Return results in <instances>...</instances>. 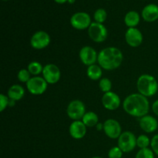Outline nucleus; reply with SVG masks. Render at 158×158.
<instances>
[{"label":"nucleus","instance_id":"obj_29","mask_svg":"<svg viewBox=\"0 0 158 158\" xmlns=\"http://www.w3.org/2000/svg\"><path fill=\"white\" fill-rule=\"evenodd\" d=\"M9 105V98L7 95L0 94V111L3 112Z\"/></svg>","mask_w":158,"mask_h":158},{"label":"nucleus","instance_id":"obj_20","mask_svg":"<svg viewBox=\"0 0 158 158\" xmlns=\"http://www.w3.org/2000/svg\"><path fill=\"white\" fill-rule=\"evenodd\" d=\"M102 68L99 65L94 64L91 66H87L86 69V75L88 78L94 81H97L101 79L102 74H103V70Z\"/></svg>","mask_w":158,"mask_h":158},{"label":"nucleus","instance_id":"obj_16","mask_svg":"<svg viewBox=\"0 0 158 158\" xmlns=\"http://www.w3.org/2000/svg\"><path fill=\"white\" fill-rule=\"evenodd\" d=\"M139 125L143 131L147 134H151L155 132L158 128V121L154 117L151 115H146L142 117L139 120Z\"/></svg>","mask_w":158,"mask_h":158},{"label":"nucleus","instance_id":"obj_1","mask_svg":"<svg viewBox=\"0 0 158 158\" xmlns=\"http://www.w3.org/2000/svg\"><path fill=\"white\" fill-rule=\"evenodd\" d=\"M123 108L125 112L132 117L141 118L148 115L150 110V102L148 97L139 93L130 94L123 100Z\"/></svg>","mask_w":158,"mask_h":158},{"label":"nucleus","instance_id":"obj_4","mask_svg":"<svg viewBox=\"0 0 158 158\" xmlns=\"http://www.w3.org/2000/svg\"><path fill=\"white\" fill-rule=\"evenodd\" d=\"M88 35L94 43H102L107 39L108 31L103 24L93 22L88 28Z\"/></svg>","mask_w":158,"mask_h":158},{"label":"nucleus","instance_id":"obj_25","mask_svg":"<svg viewBox=\"0 0 158 158\" xmlns=\"http://www.w3.org/2000/svg\"><path fill=\"white\" fill-rule=\"evenodd\" d=\"M99 88L103 94L110 92L112 89V82L109 78H106V77L101 78L99 81Z\"/></svg>","mask_w":158,"mask_h":158},{"label":"nucleus","instance_id":"obj_23","mask_svg":"<svg viewBox=\"0 0 158 158\" xmlns=\"http://www.w3.org/2000/svg\"><path fill=\"white\" fill-rule=\"evenodd\" d=\"M151 140L149 137L145 134H141L137 137V147L139 149H144L148 148V147L151 146Z\"/></svg>","mask_w":158,"mask_h":158},{"label":"nucleus","instance_id":"obj_32","mask_svg":"<svg viewBox=\"0 0 158 158\" xmlns=\"http://www.w3.org/2000/svg\"><path fill=\"white\" fill-rule=\"evenodd\" d=\"M96 127H97V131H102L103 130V123H98Z\"/></svg>","mask_w":158,"mask_h":158},{"label":"nucleus","instance_id":"obj_18","mask_svg":"<svg viewBox=\"0 0 158 158\" xmlns=\"http://www.w3.org/2000/svg\"><path fill=\"white\" fill-rule=\"evenodd\" d=\"M7 96L10 100L14 101L21 100L25 96V89L23 86L19 84H14L8 89Z\"/></svg>","mask_w":158,"mask_h":158},{"label":"nucleus","instance_id":"obj_37","mask_svg":"<svg viewBox=\"0 0 158 158\" xmlns=\"http://www.w3.org/2000/svg\"><path fill=\"white\" fill-rule=\"evenodd\" d=\"M2 1H8V0H2Z\"/></svg>","mask_w":158,"mask_h":158},{"label":"nucleus","instance_id":"obj_7","mask_svg":"<svg viewBox=\"0 0 158 158\" xmlns=\"http://www.w3.org/2000/svg\"><path fill=\"white\" fill-rule=\"evenodd\" d=\"M48 83L43 77H32L26 83V89L32 95H42L46 91Z\"/></svg>","mask_w":158,"mask_h":158},{"label":"nucleus","instance_id":"obj_11","mask_svg":"<svg viewBox=\"0 0 158 158\" xmlns=\"http://www.w3.org/2000/svg\"><path fill=\"white\" fill-rule=\"evenodd\" d=\"M103 132L110 139H118L121 135L122 127L117 120L108 119L103 123Z\"/></svg>","mask_w":158,"mask_h":158},{"label":"nucleus","instance_id":"obj_30","mask_svg":"<svg viewBox=\"0 0 158 158\" xmlns=\"http://www.w3.org/2000/svg\"><path fill=\"white\" fill-rule=\"evenodd\" d=\"M151 150L154 151V154L158 156V134H156L151 138Z\"/></svg>","mask_w":158,"mask_h":158},{"label":"nucleus","instance_id":"obj_13","mask_svg":"<svg viewBox=\"0 0 158 158\" xmlns=\"http://www.w3.org/2000/svg\"><path fill=\"white\" fill-rule=\"evenodd\" d=\"M143 34L137 28H128L125 32V40L128 46L138 47L143 43Z\"/></svg>","mask_w":158,"mask_h":158},{"label":"nucleus","instance_id":"obj_5","mask_svg":"<svg viewBox=\"0 0 158 158\" xmlns=\"http://www.w3.org/2000/svg\"><path fill=\"white\" fill-rule=\"evenodd\" d=\"M117 146L123 153H130L137 147V137L131 131H124L117 139Z\"/></svg>","mask_w":158,"mask_h":158},{"label":"nucleus","instance_id":"obj_27","mask_svg":"<svg viewBox=\"0 0 158 158\" xmlns=\"http://www.w3.org/2000/svg\"><path fill=\"white\" fill-rule=\"evenodd\" d=\"M154 153L151 148L140 149L136 154L135 158H154Z\"/></svg>","mask_w":158,"mask_h":158},{"label":"nucleus","instance_id":"obj_28","mask_svg":"<svg viewBox=\"0 0 158 158\" xmlns=\"http://www.w3.org/2000/svg\"><path fill=\"white\" fill-rule=\"evenodd\" d=\"M123 152L118 146L110 148L108 151V157L109 158H122Z\"/></svg>","mask_w":158,"mask_h":158},{"label":"nucleus","instance_id":"obj_36","mask_svg":"<svg viewBox=\"0 0 158 158\" xmlns=\"http://www.w3.org/2000/svg\"><path fill=\"white\" fill-rule=\"evenodd\" d=\"M92 158H103V157H98V156H96V157H92Z\"/></svg>","mask_w":158,"mask_h":158},{"label":"nucleus","instance_id":"obj_34","mask_svg":"<svg viewBox=\"0 0 158 158\" xmlns=\"http://www.w3.org/2000/svg\"><path fill=\"white\" fill-rule=\"evenodd\" d=\"M15 104V101H14V100H12L9 99V106H14Z\"/></svg>","mask_w":158,"mask_h":158},{"label":"nucleus","instance_id":"obj_19","mask_svg":"<svg viewBox=\"0 0 158 158\" xmlns=\"http://www.w3.org/2000/svg\"><path fill=\"white\" fill-rule=\"evenodd\" d=\"M140 21V14L136 11H130L124 16V23L128 28H137Z\"/></svg>","mask_w":158,"mask_h":158},{"label":"nucleus","instance_id":"obj_17","mask_svg":"<svg viewBox=\"0 0 158 158\" xmlns=\"http://www.w3.org/2000/svg\"><path fill=\"white\" fill-rule=\"evenodd\" d=\"M143 19L148 23H153L158 19V6L156 4H148L144 6L141 12Z\"/></svg>","mask_w":158,"mask_h":158},{"label":"nucleus","instance_id":"obj_2","mask_svg":"<svg viewBox=\"0 0 158 158\" xmlns=\"http://www.w3.org/2000/svg\"><path fill=\"white\" fill-rule=\"evenodd\" d=\"M123 55L120 49L115 46H109L103 49L98 53V65L105 70H114L121 66Z\"/></svg>","mask_w":158,"mask_h":158},{"label":"nucleus","instance_id":"obj_31","mask_svg":"<svg viewBox=\"0 0 158 158\" xmlns=\"http://www.w3.org/2000/svg\"><path fill=\"white\" fill-rule=\"evenodd\" d=\"M151 109H152L153 113L158 117V100H155L153 103L152 106H151Z\"/></svg>","mask_w":158,"mask_h":158},{"label":"nucleus","instance_id":"obj_10","mask_svg":"<svg viewBox=\"0 0 158 158\" xmlns=\"http://www.w3.org/2000/svg\"><path fill=\"white\" fill-rule=\"evenodd\" d=\"M42 74L48 84H55L58 83L61 78V71L60 68L53 63H49L44 66Z\"/></svg>","mask_w":158,"mask_h":158},{"label":"nucleus","instance_id":"obj_3","mask_svg":"<svg viewBox=\"0 0 158 158\" xmlns=\"http://www.w3.org/2000/svg\"><path fill=\"white\" fill-rule=\"evenodd\" d=\"M137 89L139 94L148 98L157 93L158 82L154 76L142 74L137 80Z\"/></svg>","mask_w":158,"mask_h":158},{"label":"nucleus","instance_id":"obj_24","mask_svg":"<svg viewBox=\"0 0 158 158\" xmlns=\"http://www.w3.org/2000/svg\"><path fill=\"white\" fill-rule=\"evenodd\" d=\"M106 18H107V13H106V11L103 8L97 9L94 14V22L96 23L103 24V23L106 20Z\"/></svg>","mask_w":158,"mask_h":158},{"label":"nucleus","instance_id":"obj_26","mask_svg":"<svg viewBox=\"0 0 158 158\" xmlns=\"http://www.w3.org/2000/svg\"><path fill=\"white\" fill-rule=\"evenodd\" d=\"M31 73L29 72L27 69H21L17 73V78H18L19 81L21 82V83H27L28 81L30 80L32 77H31Z\"/></svg>","mask_w":158,"mask_h":158},{"label":"nucleus","instance_id":"obj_35","mask_svg":"<svg viewBox=\"0 0 158 158\" xmlns=\"http://www.w3.org/2000/svg\"><path fill=\"white\" fill-rule=\"evenodd\" d=\"M76 2V0H68L67 2L69 3V4H74Z\"/></svg>","mask_w":158,"mask_h":158},{"label":"nucleus","instance_id":"obj_22","mask_svg":"<svg viewBox=\"0 0 158 158\" xmlns=\"http://www.w3.org/2000/svg\"><path fill=\"white\" fill-rule=\"evenodd\" d=\"M43 67L44 66H43V65L40 62L32 61L29 63L27 66V69L30 73L31 75L33 76V77H37L40 74L43 73Z\"/></svg>","mask_w":158,"mask_h":158},{"label":"nucleus","instance_id":"obj_21","mask_svg":"<svg viewBox=\"0 0 158 158\" xmlns=\"http://www.w3.org/2000/svg\"><path fill=\"white\" fill-rule=\"evenodd\" d=\"M81 120L87 127H93L97 126L99 123V117L93 111H86Z\"/></svg>","mask_w":158,"mask_h":158},{"label":"nucleus","instance_id":"obj_33","mask_svg":"<svg viewBox=\"0 0 158 158\" xmlns=\"http://www.w3.org/2000/svg\"><path fill=\"white\" fill-rule=\"evenodd\" d=\"M53 1L58 4H64V3L67 2L68 0H53Z\"/></svg>","mask_w":158,"mask_h":158},{"label":"nucleus","instance_id":"obj_15","mask_svg":"<svg viewBox=\"0 0 158 158\" xmlns=\"http://www.w3.org/2000/svg\"><path fill=\"white\" fill-rule=\"evenodd\" d=\"M87 127L82 120H75L71 123L69 127V133L71 137L75 140H80L86 136Z\"/></svg>","mask_w":158,"mask_h":158},{"label":"nucleus","instance_id":"obj_14","mask_svg":"<svg viewBox=\"0 0 158 158\" xmlns=\"http://www.w3.org/2000/svg\"><path fill=\"white\" fill-rule=\"evenodd\" d=\"M102 104L103 107L108 110H116L120 107L121 104V100L119 95L110 91L103 94L102 97Z\"/></svg>","mask_w":158,"mask_h":158},{"label":"nucleus","instance_id":"obj_12","mask_svg":"<svg viewBox=\"0 0 158 158\" xmlns=\"http://www.w3.org/2000/svg\"><path fill=\"white\" fill-rule=\"evenodd\" d=\"M79 56L82 63L86 66L96 64L98 60V53L95 49L89 46H85L82 47L79 53Z\"/></svg>","mask_w":158,"mask_h":158},{"label":"nucleus","instance_id":"obj_8","mask_svg":"<svg viewBox=\"0 0 158 158\" xmlns=\"http://www.w3.org/2000/svg\"><path fill=\"white\" fill-rule=\"evenodd\" d=\"M92 23L90 15L85 12H77L70 18V24L77 30L88 29Z\"/></svg>","mask_w":158,"mask_h":158},{"label":"nucleus","instance_id":"obj_6","mask_svg":"<svg viewBox=\"0 0 158 158\" xmlns=\"http://www.w3.org/2000/svg\"><path fill=\"white\" fill-rule=\"evenodd\" d=\"M86 113V106L83 102L80 100H73L70 101L66 108L68 117L73 121L81 120Z\"/></svg>","mask_w":158,"mask_h":158},{"label":"nucleus","instance_id":"obj_9","mask_svg":"<svg viewBox=\"0 0 158 158\" xmlns=\"http://www.w3.org/2000/svg\"><path fill=\"white\" fill-rule=\"evenodd\" d=\"M50 35L46 31L40 30L35 32L30 39V45L33 49L41 50L50 44Z\"/></svg>","mask_w":158,"mask_h":158}]
</instances>
